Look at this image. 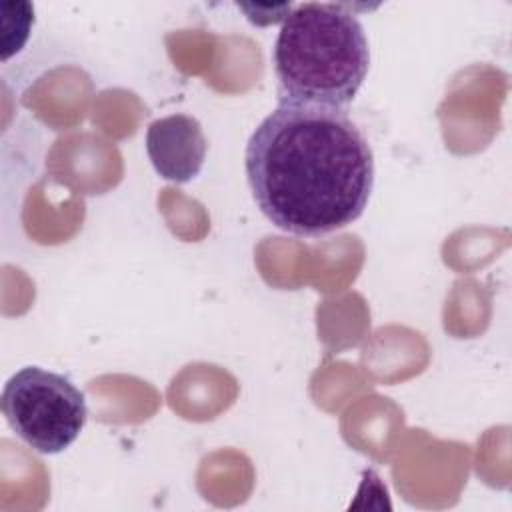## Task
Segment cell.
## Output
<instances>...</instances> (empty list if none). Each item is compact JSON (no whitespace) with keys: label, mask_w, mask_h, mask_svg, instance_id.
Wrapping results in <instances>:
<instances>
[{"label":"cell","mask_w":512,"mask_h":512,"mask_svg":"<svg viewBox=\"0 0 512 512\" xmlns=\"http://www.w3.org/2000/svg\"><path fill=\"white\" fill-rule=\"evenodd\" d=\"M246 178L260 212L294 236H326L364 212L374 156L344 108L280 98L252 132Z\"/></svg>","instance_id":"1"},{"label":"cell","mask_w":512,"mask_h":512,"mask_svg":"<svg viewBox=\"0 0 512 512\" xmlns=\"http://www.w3.org/2000/svg\"><path fill=\"white\" fill-rule=\"evenodd\" d=\"M272 62L282 98L344 108L368 74L370 52L346 4L304 2L284 18Z\"/></svg>","instance_id":"2"},{"label":"cell","mask_w":512,"mask_h":512,"mask_svg":"<svg viewBox=\"0 0 512 512\" xmlns=\"http://www.w3.org/2000/svg\"><path fill=\"white\" fill-rule=\"evenodd\" d=\"M2 414L12 432L40 454L66 450L86 424V398L64 374L26 366L2 390Z\"/></svg>","instance_id":"3"},{"label":"cell","mask_w":512,"mask_h":512,"mask_svg":"<svg viewBox=\"0 0 512 512\" xmlns=\"http://www.w3.org/2000/svg\"><path fill=\"white\" fill-rule=\"evenodd\" d=\"M206 148L200 122L188 114L158 118L146 130V152L154 170L174 184L190 182L200 174Z\"/></svg>","instance_id":"4"},{"label":"cell","mask_w":512,"mask_h":512,"mask_svg":"<svg viewBox=\"0 0 512 512\" xmlns=\"http://www.w3.org/2000/svg\"><path fill=\"white\" fill-rule=\"evenodd\" d=\"M34 24L30 2H2V60L20 52Z\"/></svg>","instance_id":"5"}]
</instances>
